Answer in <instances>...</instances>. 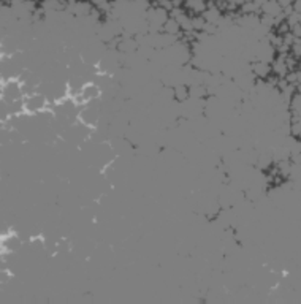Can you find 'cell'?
<instances>
[{"instance_id": "cell-1", "label": "cell", "mask_w": 301, "mask_h": 304, "mask_svg": "<svg viewBox=\"0 0 301 304\" xmlns=\"http://www.w3.org/2000/svg\"><path fill=\"white\" fill-rule=\"evenodd\" d=\"M250 73H252L257 80L267 81L268 78L273 75V67H271V62L254 60L252 63H250Z\"/></svg>"}, {"instance_id": "cell-2", "label": "cell", "mask_w": 301, "mask_h": 304, "mask_svg": "<svg viewBox=\"0 0 301 304\" xmlns=\"http://www.w3.org/2000/svg\"><path fill=\"white\" fill-rule=\"evenodd\" d=\"M260 15H267L276 19L281 15H284V8L279 5L277 0H267V2L260 6Z\"/></svg>"}, {"instance_id": "cell-3", "label": "cell", "mask_w": 301, "mask_h": 304, "mask_svg": "<svg viewBox=\"0 0 301 304\" xmlns=\"http://www.w3.org/2000/svg\"><path fill=\"white\" fill-rule=\"evenodd\" d=\"M43 107H45V97L43 95L32 94L30 97H27L24 100V108L30 112H38Z\"/></svg>"}, {"instance_id": "cell-4", "label": "cell", "mask_w": 301, "mask_h": 304, "mask_svg": "<svg viewBox=\"0 0 301 304\" xmlns=\"http://www.w3.org/2000/svg\"><path fill=\"white\" fill-rule=\"evenodd\" d=\"M81 94H83L86 102H95L98 98V95H100V87L95 86V84L89 83V84H86V86L81 87Z\"/></svg>"}, {"instance_id": "cell-5", "label": "cell", "mask_w": 301, "mask_h": 304, "mask_svg": "<svg viewBox=\"0 0 301 304\" xmlns=\"http://www.w3.org/2000/svg\"><path fill=\"white\" fill-rule=\"evenodd\" d=\"M162 32L168 33V35H175V37H178V35L181 33L182 30H181V26H179L178 21H176L175 18H171V16H170V18L167 19V23L163 24Z\"/></svg>"}, {"instance_id": "cell-6", "label": "cell", "mask_w": 301, "mask_h": 304, "mask_svg": "<svg viewBox=\"0 0 301 304\" xmlns=\"http://www.w3.org/2000/svg\"><path fill=\"white\" fill-rule=\"evenodd\" d=\"M190 97V90L187 86H176L173 89V98L179 103H184L187 102V98Z\"/></svg>"}, {"instance_id": "cell-7", "label": "cell", "mask_w": 301, "mask_h": 304, "mask_svg": "<svg viewBox=\"0 0 301 304\" xmlns=\"http://www.w3.org/2000/svg\"><path fill=\"white\" fill-rule=\"evenodd\" d=\"M290 114L301 117V90H297L290 102Z\"/></svg>"}, {"instance_id": "cell-8", "label": "cell", "mask_w": 301, "mask_h": 304, "mask_svg": "<svg viewBox=\"0 0 301 304\" xmlns=\"http://www.w3.org/2000/svg\"><path fill=\"white\" fill-rule=\"evenodd\" d=\"M290 32L295 35V38H301V26H300V24L290 27Z\"/></svg>"}, {"instance_id": "cell-9", "label": "cell", "mask_w": 301, "mask_h": 304, "mask_svg": "<svg viewBox=\"0 0 301 304\" xmlns=\"http://www.w3.org/2000/svg\"><path fill=\"white\" fill-rule=\"evenodd\" d=\"M89 2H90L92 5H94L95 8H100V6H103L105 3H108L110 0H89Z\"/></svg>"}, {"instance_id": "cell-10", "label": "cell", "mask_w": 301, "mask_h": 304, "mask_svg": "<svg viewBox=\"0 0 301 304\" xmlns=\"http://www.w3.org/2000/svg\"><path fill=\"white\" fill-rule=\"evenodd\" d=\"M292 8L295 13H301V0H295V2L292 3Z\"/></svg>"}, {"instance_id": "cell-11", "label": "cell", "mask_w": 301, "mask_h": 304, "mask_svg": "<svg viewBox=\"0 0 301 304\" xmlns=\"http://www.w3.org/2000/svg\"><path fill=\"white\" fill-rule=\"evenodd\" d=\"M298 24L301 26V13H298Z\"/></svg>"}, {"instance_id": "cell-12", "label": "cell", "mask_w": 301, "mask_h": 304, "mask_svg": "<svg viewBox=\"0 0 301 304\" xmlns=\"http://www.w3.org/2000/svg\"><path fill=\"white\" fill-rule=\"evenodd\" d=\"M293 2H295V0H292V3H293Z\"/></svg>"}]
</instances>
